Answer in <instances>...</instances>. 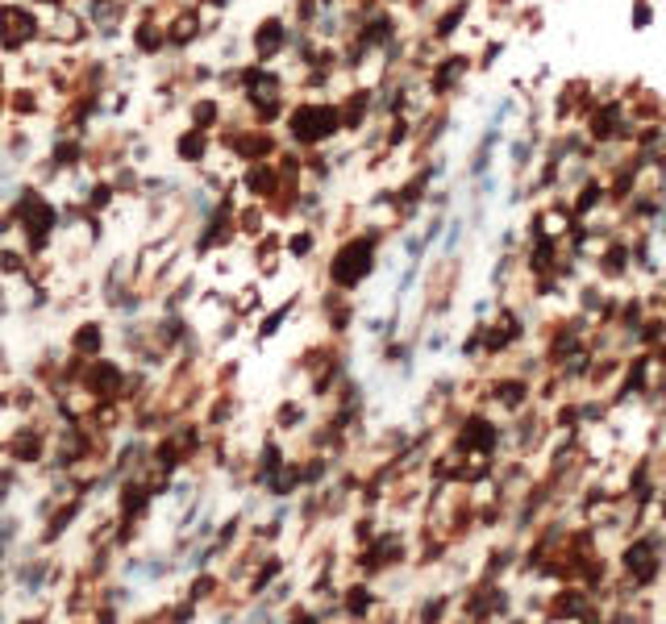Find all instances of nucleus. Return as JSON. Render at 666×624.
I'll list each match as a JSON object with an SVG mask.
<instances>
[{
  "mask_svg": "<svg viewBox=\"0 0 666 624\" xmlns=\"http://www.w3.org/2000/svg\"><path fill=\"white\" fill-rule=\"evenodd\" d=\"M0 29H4V38H9V42H17V38H25V34L34 29V21H29L25 13H17V9H9V13L0 17Z\"/></svg>",
  "mask_w": 666,
  "mask_h": 624,
  "instance_id": "obj_1",
  "label": "nucleus"
},
{
  "mask_svg": "<svg viewBox=\"0 0 666 624\" xmlns=\"http://www.w3.org/2000/svg\"><path fill=\"white\" fill-rule=\"evenodd\" d=\"M79 346H84V350H96V329H84V333H79Z\"/></svg>",
  "mask_w": 666,
  "mask_h": 624,
  "instance_id": "obj_2",
  "label": "nucleus"
}]
</instances>
